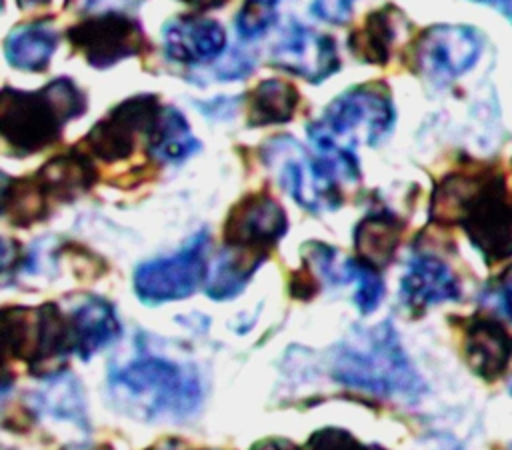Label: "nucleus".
Returning <instances> with one entry per match:
<instances>
[{
	"mask_svg": "<svg viewBox=\"0 0 512 450\" xmlns=\"http://www.w3.org/2000/svg\"><path fill=\"white\" fill-rule=\"evenodd\" d=\"M430 220L460 226L488 266L512 256V192L498 166L470 162L432 190Z\"/></svg>",
	"mask_w": 512,
	"mask_h": 450,
	"instance_id": "1",
	"label": "nucleus"
},
{
	"mask_svg": "<svg viewBox=\"0 0 512 450\" xmlns=\"http://www.w3.org/2000/svg\"><path fill=\"white\" fill-rule=\"evenodd\" d=\"M86 112V96L70 78H56L38 90L2 88L0 134L18 156L56 144L64 126Z\"/></svg>",
	"mask_w": 512,
	"mask_h": 450,
	"instance_id": "2",
	"label": "nucleus"
},
{
	"mask_svg": "<svg viewBox=\"0 0 512 450\" xmlns=\"http://www.w3.org/2000/svg\"><path fill=\"white\" fill-rule=\"evenodd\" d=\"M332 376L386 398L416 400L426 390L388 320L342 342L334 354Z\"/></svg>",
	"mask_w": 512,
	"mask_h": 450,
	"instance_id": "3",
	"label": "nucleus"
},
{
	"mask_svg": "<svg viewBox=\"0 0 512 450\" xmlns=\"http://www.w3.org/2000/svg\"><path fill=\"white\" fill-rule=\"evenodd\" d=\"M394 104L386 84H358L334 98L324 114L308 124L316 152H348L360 142L376 144L394 124Z\"/></svg>",
	"mask_w": 512,
	"mask_h": 450,
	"instance_id": "4",
	"label": "nucleus"
},
{
	"mask_svg": "<svg viewBox=\"0 0 512 450\" xmlns=\"http://www.w3.org/2000/svg\"><path fill=\"white\" fill-rule=\"evenodd\" d=\"M108 378L112 386L140 400L150 416H188L202 400L196 374L164 358H136L124 368H114Z\"/></svg>",
	"mask_w": 512,
	"mask_h": 450,
	"instance_id": "5",
	"label": "nucleus"
},
{
	"mask_svg": "<svg viewBox=\"0 0 512 450\" xmlns=\"http://www.w3.org/2000/svg\"><path fill=\"white\" fill-rule=\"evenodd\" d=\"M2 330L8 356L24 360L34 370H52L74 352L70 318L56 304L36 308L14 306L2 310Z\"/></svg>",
	"mask_w": 512,
	"mask_h": 450,
	"instance_id": "6",
	"label": "nucleus"
},
{
	"mask_svg": "<svg viewBox=\"0 0 512 450\" xmlns=\"http://www.w3.org/2000/svg\"><path fill=\"white\" fill-rule=\"evenodd\" d=\"M264 166L280 186L308 212H330L342 204L338 184L292 136H276L260 150Z\"/></svg>",
	"mask_w": 512,
	"mask_h": 450,
	"instance_id": "7",
	"label": "nucleus"
},
{
	"mask_svg": "<svg viewBox=\"0 0 512 450\" xmlns=\"http://www.w3.org/2000/svg\"><path fill=\"white\" fill-rule=\"evenodd\" d=\"M160 114L162 106L154 94L126 98L98 120L78 146H84V150L104 162L126 160L132 156L140 138L148 146Z\"/></svg>",
	"mask_w": 512,
	"mask_h": 450,
	"instance_id": "8",
	"label": "nucleus"
},
{
	"mask_svg": "<svg viewBox=\"0 0 512 450\" xmlns=\"http://www.w3.org/2000/svg\"><path fill=\"white\" fill-rule=\"evenodd\" d=\"M206 248L208 234L200 230L174 256L142 262L134 272L138 298L148 304H158L194 294L206 278Z\"/></svg>",
	"mask_w": 512,
	"mask_h": 450,
	"instance_id": "9",
	"label": "nucleus"
},
{
	"mask_svg": "<svg viewBox=\"0 0 512 450\" xmlns=\"http://www.w3.org/2000/svg\"><path fill=\"white\" fill-rule=\"evenodd\" d=\"M70 46L94 68H108L148 50L142 24L120 12L84 18L66 30Z\"/></svg>",
	"mask_w": 512,
	"mask_h": 450,
	"instance_id": "10",
	"label": "nucleus"
},
{
	"mask_svg": "<svg viewBox=\"0 0 512 450\" xmlns=\"http://www.w3.org/2000/svg\"><path fill=\"white\" fill-rule=\"evenodd\" d=\"M482 52V38L472 26L434 24L418 34L410 46V64L416 72L448 82L468 72Z\"/></svg>",
	"mask_w": 512,
	"mask_h": 450,
	"instance_id": "11",
	"label": "nucleus"
},
{
	"mask_svg": "<svg viewBox=\"0 0 512 450\" xmlns=\"http://www.w3.org/2000/svg\"><path fill=\"white\" fill-rule=\"evenodd\" d=\"M288 232L284 208L268 192H250L226 216L222 236L226 248L266 256Z\"/></svg>",
	"mask_w": 512,
	"mask_h": 450,
	"instance_id": "12",
	"label": "nucleus"
},
{
	"mask_svg": "<svg viewBox=\"0 0 512 450\" xmlns=\"http://www.w3.org/2000/svg\"><path fill=\"white\" fill-rule=\"evenodd\" d=\"M274 68L292 72L310 84H320L340 68L336 42L298 22L284 34L270 54Z\"/></svg>",
	"mask_w": 512,
	"mask_h": 450,
	"instance_id": "13",
	"label": "nucleus"
},
{
	"mask_svg": "<svg viewBox=\"0 0 512 450\" xmlns=\"http://www.w3.org/2000/svg\"><path fill=\"white\" fill-rule=\"evenodd\" d=\"M462 352L470 370L486 382L502 378L512 362V334L498 318L476 312L460 320Z\"/></svg>",
	"mask_w": 512,
	"mask_h": 450,
	"instance_id": "14",
	"label": "nucleus"
},
{
	"mask_svg": "<svg viewBox=\"0 0 512 450\" xmlns=\"http://www.w3.org/2000/svg\"><path fill=\"white\" fill-rule=\"evenodd\" d=\"M162 42L170 60L196 64L220 56L228 40L224 26L212 18L178 16L164 24Z\"/></svg>",
	"mask_w": 512,
	"mask_h": 450,
	"instance_id": "15",
	"label": "nucleus"
},
{
	"mask_svg": "<svg viewBox=\"0 0 512 450\" xmlns=\"http://www.w3.org/2000/svg\"><path fill=\"white\" fill-rule=\"evenodd\" d=\"M402 300L412 310H424L428 306L458 300L460 282L452 268L438 256L418 252L410 258L408 268L400 280Z\"/></svg>",
	"mask_w": 512,
	"mask_h": 450,
	"instance_id": "16",
	"label": "nucleus"
},
{
	"mask_svg": "<svg viewBox=\"0 0 512 450\" xmlns=\"http://www.w3.org/2000/svg\"><path fill=\"white\" fill-rule=\"evenodd\" d=\"M34 178L50 202H68L96 184L98 170L80 148H74L44 162Z\"/></svg>",
	"mask_w": 512,
	"mask_h": 450,
	"instance_id": "17",
	"label": "nucleus"
},
{
	"mask_svg": "<svg viewBox=\"0 0 512 450\" xmlns=\"http://www.w3.org/2000/svg\"><path fill=\"white\" fill-rule=\"evenodd\" d=\"M404 222L390 210L368 212L354 228L356 258L380 270L386 268L400 244Z\"/></svg>",
	"mask_w": 512,
	"mask_h": 450,
	"instance_id": "18",
	"label": "nucleus"
},
{
	"mask_svg": "<svg viewBox=\"0 0 512 450\" xmlns=\"http://www.w3.org/2000/svg\"><path fill=\"white\" fill-rule=\"evenodd\" d=\"M402 12L394 4H386L364 18V24L350 32L348 48L364 64L384 66L390 60L396 42Z\"/></svg>",
	"mask_w": 512,
	"mask_h": 450,
	"instance_id": "19",
	"label": "nucleus"
},
{
	"mask_svg": "<svg viewBox=\"0 0 512 450\" xmlns=\"http://www.w3.org/2000/svg\"><path fill=\"white\" fill-rule=\"evenodd\" d=\"M68 318L72 326L74 352L84 360L120 334L114 308L100 298H86L70 312Z\"/></svg>",
	"mask_w": 512,
	"mask_h": 450,
	"instance_id": "20",
	"label": "nucleus"
},
{
	"mask_svg": "<svg viewBox=\"0 0 512 450\" xmlns=\"http://www.w3.org/2000/svg\"><path fill=\"white\" fill-rule=\"evenodd\" d=\"M58 46V32L48 20H34L16 26L4 40L6 60L26 72H42Z\"/></svg>",
	"mask_w": 512,
	"mask_h": 450,
	"instance_id": "21",
	"label": "nucleus"
},
{
	"mask_svg": "<svg viewBox=\"0 0 512 450\" xmlns=\"http://www.w3.org/2000/svg\"><path fill=\"white\" fill-rule=\"evenodd\" d=\"M246 102L250 126L284 124L294 118L300 102V92L292 82L272 78L262 80L256 88H252Z\"/></svg>",
	"mask_w": 512,
	"mask_h": 450,
	"instance_id": "22",
	"label": "nucleus"
},
{
	"mask_svg": "<svg viewBox=\"0 0 512 450\" xmlns=\"http://www.w3.org/2000/svg\"><path fill=\"white\" fill-rule=\"evenodd\" d=\"M50 198L34 176L6 178L2 184V214L20 228H28L48 216Z\"/></svg>",
	"mask_w": 512,
	"mask_h": 450,
	"instance_id": "23",
	"label": "nucleus"
},
{
	"mask_svg": "<svg viewBox=\"0 0 512 450\" xmlns=\"http://www.w3.org/2000/svg\"><path fill=\"white\" fill-rule=\"evenodd\" d=\"M200 150V142L190 132V126L180 110L164 106L158 126L148 140V152L158 160L180 162Z\"/></svg>",
	"mask_w": 512,
	"mask_h": 450,
	"instance_id": "24",
	"label": "nucleus"
},
{
	"mask_svg": "<svg viewBox=\"0 0 512 450\" xmlns=\"http://www.w3.org/2000/svg\"><path fill=\"white\" fill-rule=\"evenodd\" d=\"M264 260L266 256L260 254L226 248L206 282V294L214 300H228L236 296Z\"/></svg>",
	"mask_w": 512,
	"mask_h": 450,
	"instance_id": "25",
	"label": "nucleus"
},
{
	"mask_svg": "<svg viewBox=\"0 0 512 450\" xmlns=\"http://www.w3.org/2000/svg\"><path fill=\"white\" fill-rule=\"evenodd\" d=\"M356 282L354 302L362 314H370L376 310L384 296V280L376 268L364 264L358 258L344 260V282Z\"/></svg>",
	"mask_w": 512,
	"mask_h": 450,
	"instance_id": "26",
	"label": "nucleus"
},
{
	"mask_svg": "<svg viewBox=\"0 0 512 450\" xmlns=\"http://www.w3.org/2000/svg\"><path fill=\"white\" fill-rule=\"evenodd\" d=\"M278 0H246L236 14V30L242 40L262 36L276 20Z\"/></svg>",
	"mask_w": 512,
	"mask_h": 450,
	"instance_id": "27",
	"label": "nucleus"
},
{
	"mask_svg": "<svg viewBox=\"0 0 512 450\" xmlns=\"http://www.w3.org/2000/svg\"><path fill=\"white\" fill-rule=\"evenodd\" d=\"M304 450H366V448L346 430L324 428L310 436Z\"/></svg>",
	"mask_w": 512,
	"mask_h": 450,
	"instance_id": "28",
	"label": "nucleus"
},
{
	"mask_svg": "<svg viewBox=\"0 0 512 450\" xmlns=\"http://www.w3.org/2000/svg\"><path fill=\"white\" fill-rule=\"evenodd\" d=\"M354 0H314L312 12L328 24L342 26L352 18Z\"/></svg>",
	"mask_w": 512,
	"mask_h": 450,
	"instance_id": "29",
	"label": "nucleus"
},
{
	"mask_svg": "<svg viewBox=\"0 0 512 450\" xmlns=\"http://www.w3.org/2000/svg\"><path fill=\"white\" fill-rule=\"evenodd\" d=\"M288 290L292 294V298L296 300H310L318 294L320 290V282L318 278L312 274L308 262H304L298 270H294L290 274V282H288Z\"/></svg>",
	"mask_w": 512,
	"mask_h": 450,
	"instance_id": "30",
	"label": "nucleus"
},
{
	"mask_svg": "<svg viewBox=\"0 0 512 450\" xmlns=\"http://www.w3.org/2000/svg\"><path fill=\"white\" fill-rule=\"evenodd\" d=\"M494 292L502 306L504 316L512 322V264L506 266L494 282Z\"/></svg>",
	"mask_w": 512,
	"mask_h": 450,
	"instance_id": "31",
	"label": "nucleus"
},
{
	"mask_svg": "<svg viewBox=\"0 0 512 450\" xmlns=\"http://www.w3.org/2000/svg\"><path fill=\"white\" fill-rule=\"evenodd\" d=\"M252 450H304V448H298L296 444H292L290 440H284V438H266V440L254 444Z\"/></svg>",
	"mask_w": 512,
	"mask_h": 450,
	"instance_id": "32",
	"label": "nucleus"
},
{
	"mask_svg": "<svg viewBox=\"0 0 512 450\" xmlns=\"http://www.w3.org/2000/svg\"><path fill=\"white\" fill-rule=\"evenodd\" d=\"M180 2H184L194 10H214V8L226 6L230 0H180Z\"/></svg>",
	"mask_w": 512,
	"mask_h": 450,
	"instance_id": "33",
	"label": "nucleus"
},
{
	"mask_svg": "<svg viewBox=\"0 0 512 450\" xmlns=\"http://www.w3.org/2000/svg\"><path fill=\"white\" fill-rule=\"evenodd\" d=\"M472 2H478V4H488L496 10H500L510 22H512V0H472Z\"/></svg>",
	"mask_w": 512,
	"mask_h": 450,
	"instance_id": "34",
	"label": "nucleus"
},
{
	"mask_svg": "<svg viewBox=\"0 0 512 450\" xmlns=\"http://www.w3.org/2000/svg\"><path fill=\"white\" fill-rule=\"evenodd\" d=\"M148 450H190V448L178 438H166V440H160L158 444L150 446Z\"/></svg>",
	"mask_w": 512,
	"mask_h": 450,
	"instance_id": "35",
	"label": "nucleus"
},
{
	"mask_svg": "<svg viewBox=\"0 0 512 450\" xmlns=\"http://www.w3.org/2000/svg\"><path fill=\"white\" fill-rule=\"evenodd\" d=\"M52 0H16L18 8L20 10H34V8H40V6H46L50 4Z\"/></svg>",
	"mask_w": 512,
	"mask_h": 450,
	"instance_id": "36",
	"label": "nucleus"
},
{
	"mask_svg": "<svg viewBox=\"0 0 512 450\" xmlns=\"http://www.w3.org/2000/svg\"><path fill=\"white\" fill-rule=\"evenodd\" d=\"M96 450H114L110 444H100Z\"/></svg>",
	"mask_w": 512,
	"mask_h": 450,
	"instance_id": "37",
	"label": "nucleus"
},
{
	"mask_svg": "<svg viewBox=\"0 0 512 450\" xmlns=\"http://www.w3.org/2000/svg\"><path fill=\"white\" fill-rule=\"evenodd\" d=\"M508 392H510V394H512V380H510V382H508Z\"/></svg>",
	"mask_w": 512,
	"mask_h": 450,
	"instance_id": "38",
	"label": "nucleus"
},
{
	"mask_svg": "<svg viewBox=\"0 0 512 450\" xmlns=\"http://www.w3.org/2000/svg\"><path fill=\"white\" fill-rule=\"evenodd\" d=\"M506 450H512V444H510V446H508V448H506Z\"/></svg>",
	"mask_w": 512,
	"mask_h": 450,
	"instance_id": "39",
	"label": "nucleus"
}]
</instances>
